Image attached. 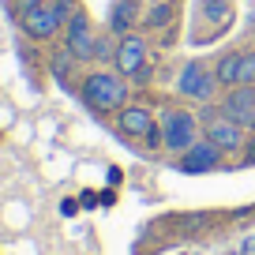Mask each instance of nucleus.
I'll use <instances>...</instances> for the list:
<instances>
[{"mask_svg":"<svg viewBox=\"0 0 255 255\" xmlns=\"http://www.w3.org/2000/svg\"><path fill=\"white\" fill-rule=\"evenodd\" d=\"M83 98H87L90 109L98 113H113V109H124V98H128V87L117 79V75H90L87 83H83Z\"/></svg>","mask_w":255,"mask_h":255,"instance_id":"obj_1","label":"nucleus"},{"mask_svg":"<svg viewBox=\"0 0 255 255\" xmlns=\"http://www.w3.org/2000/svg\"><path fill=\"white\" fill-rule=\"evenodd\" d=\"M214 87H218L214 72H207L203 64H188V68L180 72V79H176V90L188 94V98H195V102H210Z\"/></svg>","mask_w":255,"mask_h":255,"instance_id":"obj_2","label":"nucleus"},{"mask_svg":"<svg viewBox=\"0 0 255 255\" xmlns=\"http://www.w3.org/2000/svg\"><path fill=\"white\" fill-rule=\"evenodd\" d=\"M161 135H165L169 150H191L195 146V120L188 113H165V124H161Z\"/></svg>","mask_w":255,"mask_h":255,"instance_id":"obj_3","label":"nucleus"},{"mask_svg":"<svg viewBox=\"0 0 255 255\" xmlns=\"http://www.w3.org/2000/svg\"><path fill=\"white\" fill-rule=\"evenodd\" d=\"M207 139L218 146V150H240L244 146V128L237 124V120L225 113V117H210L207 120Z\"/></svg>","mask_w":255,"mask_h":255,"instance_id":"obj_4","label":"nucleus"},{"mask_svg":"<svg viewBox=\"0 0 255 255\" xmlns=\"http://www.w3.org/2000/svg\"><path fill=\"white\" fill-rule=\"evenodd\" d=\"M225 113L237 120L240 128H255V87H229V98H225Z\"/></svg>","mask_w":255,"mask_h":255,"instance_id":"obj_5","label":"nucleus"},{"mask_svg":"<svg viewBox=\"0 0 255 255\" xmlns=\"http://www.w3.org/2000/svg\"><path fill=\"white\" fill-rule=\"evenodd\" d=\"M113 60H117V72L120 75H139L146 68V41L143 38H135V34H128L124 41H120L117 45V56H113Z\"/></svg>","mask_w":255,"mask_h":255,"instance_id":"obj_6","label":"nucleus"},{"mask_svg":"<svg viewBox=\"0 0 255 255\" xmlns=\"http://www.w3.org/2000/svg\"><path fill=\"white\" fill-rule=\"evenodd\" d=\"M218 161H222V150L207 139V143H195L191 150H184L180 169H184V173H207V169H214Z\"/></svg>","mask_w":255,"mask_h":255,"instance_id":"obj_7","label":"nucleus"},{"mask_svg":"<svg viewBox=\"0 0 255 255\" xmlns=\"http://www.w3.org/2000/svg\"><path fill=\"white\" fill-rule=\"evenodd\" d=\"M68 53L72 56H94V34H90L87 15H72L68 19Z\"/></svg>","mask_w":255,"mask_h":255,"instance_id":"obj_8","label":"nucleus"},{"mask_svg":"<svg viewBox=\"0 0 255 255\" xmlns=\"http://www.w3.org/2000/svg\"><path fill=\"white\" fill-rule=\"evenodd\" d=\"M56 26H60V15H56L49 4H41V8H34V11L23 15V30L30 34V38H53Z\"/></svg>","mask_w":255,"mask_h":255,"instance_id":"obj_9","label":"nucleus"},{"mask_svg":"<svg viewBox=\"0 0 255 255\" xmlns=\"http://www.w3.org/2000/svg\"><path fill=\"white\" fill-rule=\"evenodd\" d=\"M150 124H154V117H150V109H143V105H124V109H120V131H124V135L143 139Z\"/></svg>","mask_w":255,"mask_h":255,"instance_id":"obj_10","label":"nucleus"},{"mask_svg":"<svg viewBox=\"0 0 255 255\" xmlns=\"http://www.w3.org/2000/svg\"><path fill=\"white\" fill-rule=\"evenodd\" d=\"M214 79L218 87H237L240 83V53H225L214 68Z\"/></svg>","mask_w":255,"mask_h":255,"instance_id":"obj_11","label":"nucleus"},{"mask_svg":"<svg viewBox=\"0 0 255 255\" xmlns=\"http://www.w3.org/2000/svg\"><path fill=\"white\" fill-rule=\"evenodd\" d=\"M135 15H139V4H135V0H117V8H113V30L124 34L128 26L135 23Z\"/></svg>","mask_w":255,"mask_h":255,"instance_id":"obj_12","label":"nucleus"},{"mask_svg":"<svg viewBox=\"0 0 255 255\" xmlns=\"http://www.w3.org/2000/svg\"><path fill=\"white\" fill-rule=\"evenodd\" d=\"M240 83H244V87L255 83V53H240ZM240 83H237V87H240Z\"/></svg>","mask_w":255,"mask_h":255,"instance_id":"obj_13","label":"nucleus"},{"mask_svg":"<svg viewBox=\"0 0 255 255\" xmlns=\"http://www.w3.org/2000/svg\"><path fill=\"white\" fill-rule=\"evenodd\" d=\"M169 19H173V8H169V4H158V8L146 11V23H150V26H165Z\"/></svg>","mask_w":255,"mask_h":255,"instance_id":"obj_14","label":"nucleus"},{"mask_svg":"<svg viewBox=\"0 0 255 255\" xmlns=\"http://www.w3.org/2000/svg\"><path fill=\"white\" fill-rule=\"evenodd\" d=\"M68 56H72V53H68V49H64V53H56V56H53V72L60 75V79H64V75H68Z\"/></svg>","mask_w":255,"mask_h":255,"instance_id":"obj_15","label":"nucleus"},{"mask_svg":"<svg viewBox=\"0 0 255 255\" xmlns=\"http://www.w3.org/2000/svg\"><path fill=\"white\" fill-rule=\"evenodd\" d=\"M53 11L60 15V23H68V15H72V0H56V4H53Z\"/></svg>","mask_w":255,"mask_h":255,"instance_id":"obj_16","label":"nucleus"},{"mask_svg":"<svg viewBox=\"0 0 255 255\" xmlns=\"http://www.w3.org/2000/svg\"><path fill=\"white\" fill-rule=\"evenodd\" d=\"M15 8H19V11H23V15H26V11H34V8H41V0H15Z\"/></svg>","mask_w":255,"mask_h":255,"instance_id":"obj_17","label":"nucleus"},{"mask_svg":"<svg viewBox=\"0 0 255 255\" xmlns=\"http://www.w3.org/2000/svg\"><path fill=\"white\" fill-rule=\"evenodd\" d=\"M94 56H117V53L109 49V41H94Z\"/></svg>","mask_w":255,"mask_h":255,"instance_id":"obj_18","label":"nucleus"},{"mask_svg":"<svg viewBox=\"0 0 255 255\" xmlns=\"http://www.w3.org/2000/svg\"><path fill=\"white\" fill-rule=\"evenodd\" d=\"M248 158H252V161H255V143H252V146H248Z\"/></svg>","mask_w":255,"mask_h":255,"instance_id":"obj_19","label":"nucleus"}]
</instances>
